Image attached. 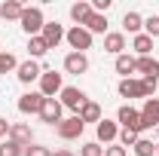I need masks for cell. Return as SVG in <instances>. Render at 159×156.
<instances>
[{
    "label": "cell",
    "instance_id": "obj_9",
    "mask_svg": "<svg viewBox=\"0 0 159 156\" xmlns=\"http://www.w3.org/2000/svg\"><path fill=\"white\" fill-rule=\"evenodd\" d=\"M16 77H19V83H34V80L43 77V67H40V61L28 58V61H19V71H16Z\"/></svg>",
    "mask_w": 159,
    "mask_h": 156
},
{
    "label": "cell",
    "instance_id": "obj_36",
    "mask_svg": "<svg viewBox=\"0 0 159 156\" xmlns=\"http://www.w3.org/2000/svg\"><path fill=\"white\" fill-rule=\"evenodd\" d=\"M156 156H159V144H156Z\"/></svg>",
    "mask_w": 159,
    "mask_h": 156
},
{
    "label": "cell",
    "instance_id": "obj_34",
    "mask_svg": "<svg viewBox=\"0 0 159 156\" xmlns=\"http://www.w3.org/2000/svg\"><path fill=\"white\" fill-rule=\"evenodd\" d=\"M9 126H12V122H6V119L0 117V138H9Z\"/></svg>",
    "mask_w": 159,
    "mask_h": 156
},
{
    "label": "cell",
    "instance_id": "obj_8",
    "mask_svg": "<svg viewBox=\"0 0 159 156\" xmlns=\"http://www.w3.org/2000/svg\"><path fill=\"white\" fill-rule=\"evenodd\" d=\"M116 92L122 98H144L147 101V89H144V80H135V77H129V80H119V86H116Z\"/></svg>",
    "mask_w": 159,
    "mask_h": 156
},
{
    "label": "cell",
    "instance_id": "obj_32",
    "mask_svg": "<svg viewBox=\"0 0 159 156\" xmlns=\"http://www.w3.org/2000/svg\"><path fill=\"white\" fill-rule=\"evenodd\" d=\"M25 156H52V150L43 144H31V147H25Z\"/></svg>",
    "mask_w": 159,
    "mask_h": 156
},
{
    "label": "cell",
    "instance_id": "obj_33",
    "mask_svg": "<svg viewBox=\"0 0 159 156\" xmlns=\"http://www.w3.org/2000/svg\"><path fill=\"white\" fill-rule=\"evenodd\" d=\"M104 156H129V150L119 144H110V147H104Z\"/></svg>",
    "mask_w": 159,
    "mask_h": 156
},
{
    "label": "cell",
    "instance_id": "obj_10",
    "mask_svg": "<svg viewBox=\"0 0 159 156\" xmlns=\"http://www.w3.org/2000/svg\"><path fill=\"white\" fill-rule=\"evenodd\" d=\"M95 132H98V144H116L119 122H116V119H101L98 126H95Z\"/></svg>",
    "mask_w": 159,
    "mask_h": 156
},
{
    "label": "cell",
    "instance_id": "obj_15",
    "mask_svg": "<svg viewBox=\"0 0 159 156\" xmlns=\"http://www.w3.org/2000/svg\"><path fill=\"white\" fill-rule=\"evenodd\" d=\"M141 119H144L147 129L159 126V98H147V101H144V107H141Z\"/></svg>",
    "mask_w": 159,
    "mask_h": 156
},
{
    "label": "cell",
    "instance_id": "obj_37",
    "mask_svg": "<svg viewBox=\"0 0 159 156\" xmlns=\"http://www.w3.org/2000/svg\"><path fill=\"white\" fill-rule=\"evenodd\" d=\"M0 141H3V138H0Z\"/></svg>",
    "mask_w": 159,
    "mask_h": 156
},
{
    "label": "cell",
    "instance_id": "obj_13",
    "mask_svg": "<svg viewBox=\"0 0 159 156\" xmlns=\"http://www.w3.org/2000/svg\"><path fill=\"white\" fill-rule=\"evenodd\" d=\"M40 107H43V95L40 92H25L19 98V113H40Z\"/></svg>",
    "mask_w": 159,
    "mask_h": 156
},
{
    "label": "cell",
    "instance_id": "obj_25",
    "mask_svg": "<svg viewBox=\"0 0 159 156\" xmlns=\"http://www.w3.org/2000/svg\"><path fill=\"white\" fill-rule=\"evenodd\" d=\"M113 67H116V74H122V80H129L135 74V58L122 52V55H116V64H113Z\"/></svg>",
    "mask_w": 159,
    "mask_h": 156
},
{
    "label": "cell",
    "instance_id": "obj_35",
    "mask_svg": "<svg viewBox=\"0 0 159 156\" xmlns=\"http://www.w3.org/2000/svg\"><path fill=\"white\" fill-rule=\"evenodd\" d=\"M52 156H77V153H74V150H55Z\"/></svg>",
    "mask_w": 159,
    "mask_h": 156
},
{
    "label": "cell",
    "instance_id": "obj_30",
    "mask_svg": "<svg viewBox=\"0 0 159 156\" xmlns=\"http://www.w3.org/2000/svg\"><path fill=\"white\" fill-rule=\"evenodd\" d=\"M144 34L147 37H159V16H150V19H144Z\"/></svg>",
    "mask_w": 159,
    "mask_h": 156
},
{
    "label": "cell",
    "instance_id": "obj_2",
    "mask_svg": "<svg viewBox=\"0 0 159 156\" xmlns=\"http://www.w3.org/2000/svg\"><path fill=\"white\" fill-rule=\"evenodd\" d=\"M116 122L122 126V129H132V132H147V126H144V119H141V110H135L132 104H122L116 110Z\"/></svg>",
    "mask_w": 159,
    "mask_h": 156
},
{
    "label": "cell",
    "instance_id": "obj_26",
    "mask_svg": "<svg viewBox=\"0 0 159 156\" xmlns=\"http://www.w3.org/2000/svg\"><path fill=\"white\" fill-rule=\"evenodd\" d=\"M9 71H19V58L12 52H0V77L9 74Z\"/></svg>",
    "mask_w": 159,
    "mask_h": 156
},
{
    "label": "cell",
    "instance_id": "obj_14",
    "mask_svg": "<svg viewBox=\"0 0 159 156\" xmlns=\"http://www.w3.org/2000/svg\"><path fill=\"white\" fill-rule=\"evenodd\" d=\"M64 71L67 74H86L89 71V58L83 52H67L64 55Z\"/></svg>",
    "mask_w": 159,
    "mask_h": 156
},
{
    "label": "cell",
    "instance_id": "obj_1",
    "mask_svg": "<svg viewBox=\"0 0 159 156\" xmlns=\"http://www.w3.org/2000/svg\"><path fill=\"white\" fill-rule=\"evenodd\" d=\"M21 31L28 34V37H37V34H43V25H46V19H43V9L40 6H25V12H21Z\"/></svg>",
    "mask_w": 159,
    "mask_h": 156
},
{
    "label": "cell",
    "instance_id": "obj_6",
    "mask_svg": "<svg viewBox=\"0 0 159 156\" xmlns=\"http://www.w3.org/2000/svg\"><path fill=\"white\" fill-rule=\"evenodd\" d=\"M83 129H86V122L80 117H67V119H61L58 126H55V132H58L61 141H77L83 135Z\"/></svg>",
    "mask_w": 159,
    "mask_h": 156
},
{
    "label": "cell",
    "instance_id": "obj_20",
    "mask_svg": "<svg viewBox=\"0 0 159 156\" xmlns=\"http://www.w3.org/2000/svg\"><path fill=\"white\" fill-rule=\"evenodd\" d=\"M92 12H95V9H92V3H89V0H80V3H74V6H70V19L77 21L80 28L89 21V16H92Z\"/></svg>",
    "mask_w": 159,
    "mask_h": 156
},
{
    "label": "cell",
    "instance_id": "obj_22",
    "mask_svg": "<svg viewBox=\"0 0 159 156\" xmlns=\"http://www.w3.org/2000/svg\"><path fill=\"white\" fill-rule=\"evenodd\" d=\"M83 28H86L92 37H95V34H104V37H107V16H101V12H92V16H89V21H86Z\"/></svg>",
    "mask_w": 159,
    "mask_h": 156
},
{
    "label": "cell",
    "instance_id": "obj_3",
    "mask_svg": "<svg viewBox=\"0 0 159 156\" xmlns=\"http://www.w3.org/2000/svg\"><path fill=\"white\" fill-rule=\"evenodd\" d=\"M46 126H58L61 119H64V107H61V101L58 98H43V107H40V113H37Z\"/></svg>",
    "mask_w": 159,
    "mask_h": 156
},
{
    "label": "cell",
    "instance_id": "obj_31",
    "mask_svg": "<svg viewBox=\"0 0 159 156\" xmlns=\"http://www.w3.org/2000/svg\"><path fill=\"white\" fill-rule=\"evenodd\" d=\"M80 156H104V147H101L98 141H89V144H83Z\"/></svg>",
    "mask_w": 159,
    "mask_h": 156
},
{
    "label": "cell",
    "instance_id": "obj_5",
    "mask_svg": "<svg viewBox=\"0 0 159 156\" xmlns=\"http://www.w3.org/2000/svg\"><path fill=\"white\" fill-rule=\"evenodd\" d=\"M64 40H67V46H70L74 52H83V55H86V49H92V34H89L86 28H80V25H74V28L64 34Z\"/></svg>",
    "mask_w": 159,
    "mask_h": 156
},
{
    "label": "cell",
    "instance_id": "obj_23",
    "mask_svg": "<svg viewBox=\"0 0 159 156\" xmlns=\"http://www.w3.org/2000/svg\"><path fill=\"white\" fill-rule=\"evenodd\" d=\"M132 49L138 52V58H147V55L153 52V37H147V34H138V37L132 40Z\"/></svg>",
    "mask_w": 159,
    "mask_h": 156
},
{
    "label": "cell",
    "instance_id": "obj_17",
    "mask_svg": "<svg viewBox=\"0 0 159 156\" xmlns=\"http://www.w3.org/2000/svg\"><path fill=\"white\" fill-rule=\"evenodd\" d=\"M104 52H110V55H122V52H125V34L110 31V34L104 37Z\"/></svg>",
    "mask_w": 159,
    "mask_h": 156
},
{
    "label": "cell",
    "instance_id": "obj_29",
    "mask_svg": "<svg viewBox=\"0 0 159 156\" xmlns=\"http://www.w3.org/2000/svg\"><path fill=\"white\" fill-rule=\"evenodd\" d=\"M138 132H132V129H119V147H125V150H129V147H135V144H138Z\"/></svg>",
    "mask_w": 159,
    "mask_h": 156
},
{
    "label": "cell",
    "instance_id": "obj_11",
    "mask_svg": "<svg viewBox=\"0 0 159 156\" xmlns=\"http://www.w3.org/2000/svg\"><path fill=\"white\" fill-rule=\"evenodd\" d=\"M9 141H16L21 147H31V144H34V129H31L28 122H12V126H9Z\"/></svg>",
    "mask_w": 159,
    "mask_h": 156
},
{
    "label": "cell",
    "instance_id": "obj_24",
    "mask_svg": "<svg viewBox=\"0 0 159 156\" xmlns=\"http://www.w3.org/2000/svg\"><path fill=\"white\" fill-rule=\"evenodd\" d=\"M28 52H31V58H34V61H40L46 52H49V46H46V40L37 34V37H28Z\"/></svg>",
    "mask_w": 159,
    "mask_h": 156
},
{
    "label": "cell",
    "instance_id": "obj_19",
    "mask_svg": "<svg viewBox=\"0 0 159 156\" xmlns=\"http://www.w3.org/2000/svg\"><path fill=\"white\" fill-rule=\"evenodd\" d=\"M122 28H125L129 34H135V37H138V34H144V16H141V12H135V9H129V12L122 16Z\"/></svg>",
    "mask_w": 159,
    "mask_h": 156
},
{
    "label": "cell",
    "instance_id": "obj_12",
    "mask_svg": "<svg viewBox=\"0 0 159 156\" xmlns=\"http://www.w3.org/2000/svg\"><path fill=\"white\" fill-rule=\"evenodd\" d=\"M64 34H67V31L61 28L58 21H46V25H43V34H40V37L46 40V46H49V49H55L61 40H64Z\"/></svg>",
    "mask_w": 159,
    "mask_h": 156
},
{
    "label": "cell",
    "instance_id": "obj_21",
    "mask_svg": "<svg viewBox=\"0 0 159 156\" xmlns=\"http://www.w3.org/2000/svg\"><path fill=\"white\" fill-rule=\"evenodd\" d=\"M80 119H83V122H95V126H98L101 119V104H95V101H86V104H83V107H80V113H77Z\"/></svg>",
    "mask_w": 159,
    "mask_h": 156
},
{
    "label": "cell",
    "instance_id": "obj_28",
    "mask_svg": "<svg viewBox=\"0 0 159 156\" xmlns=\"http://www.w3.org/2000/svg\"><path fill=\"white\" fill-rule=\"evenodd\" d=\"M132 150H135V156H156V144L147 141V138H138V144Z\"/></svg>",
    "mask_w": 159,
    "mask_h": 156
},
{
    "label": "cell",
    "instance_id": "obj_4",
    "mask_svg": "<svg viewBox=\"0 0 159 156\" xmlns=\"http://www.w3.org/2000/svg\"><path fill=\"white\" fill-rule=\"evenodd\" d=\"M58 101H61V107H64V110H74V117H77L80 107H83L89 98H86V92H83V89H77V86H64Z\"/></svg>",
    "mask_w": 159,
    "mask_h": 156
},
{
    "label": "cell",
    "instance_id": "obj_27",
    "mask_svg": "<svg viewBox=\"0 0 159 156\" xmlns=\"http://www.w3.org/2000/svg\"><path fill=\"white\" fill-rule=\"evenodd\" d=\"M0 156H25V147L6 138V141H0Z\"/></svg>",
    "mask_w": 159,
    "mask_h": 156
},
{
    "label": "cell",
    "instance_id": "obj_18",
    "mask_svg": "<svg viewBox=\"0 0 159 156\" xmlns=\"http://www.w3.org/2000/svg\"><path fill=\"white\" fill-rule=\"evenodd\" d=\"M21 12H25V3H19V0H6V3H0V19H3V21H19Z\"/></svg>",
    "mask_w": 159,
    "mask_h": 156
},
{
    "label": "cell",
    "instance_id": "obj_7",
    "mask_svg": "<svg viewBox=\"0 0 159 156\" xmlns=\"http://www.w3.org/2000/svg\"><path fill=\"white\" fill-rule=\"evenodd\" d=\"M61 89H64L61 74H55V71H43V77H40V95H43V98H55V95H61Z\"/></svg>",
    "mask_w": 159,
    "mask_h": 156
},
{
    "label": "cell",
    "instance_id": "obj_16",
    "mask_svg": "<svg viewBox=\"0 0 159 156\" xmlns=\"http://www.w3.org/2000/svg\"><path fill=\"white\" fill-rule=\"evenodd\" d=\"M135 74L159 80V61L153 58V55H147V58H135Z\"/></svg>",
    "mask_w": 159,
    "mask_h": 156
}]
</instances>
